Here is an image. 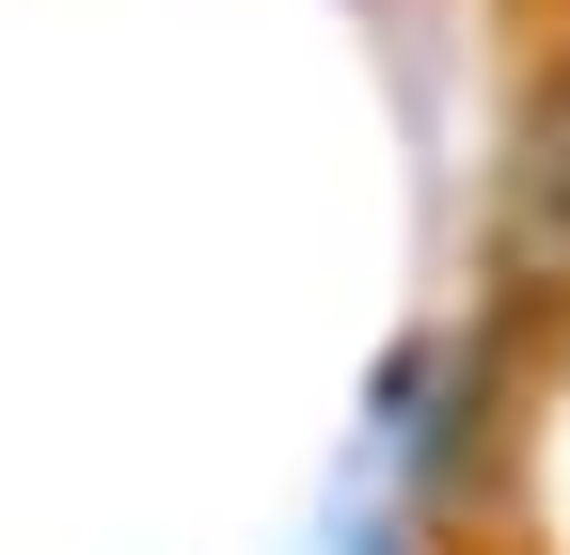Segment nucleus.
Returning a JSON list of instances; mask_svg holds the SVG:
<instances>
[]
</instances>
